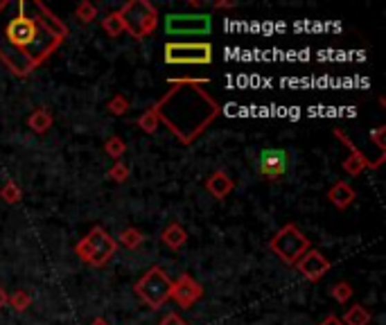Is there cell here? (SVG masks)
Returning <instances> with one entry per match:
<instances>
[{
    "label": "cell",
    "mask_w": 386,
    "mask_h": 325,
    "mask_svg": "<svg viewBox=\"0 0 386 325\" xmlns=\"http://www.w3.org/2000/svg\"><path fill=\"white\" fill-rule=\"evenodd\" d=\"M0 3V62L16 77H28L66 41L68 28L62 19L34 0Z\"/></svg>",
    "instance_id": "cell-1"
},
{
    "label": "cell",
    "mask_w": 386,
    "mask_h": 325,
    "mask_svg": "<svg viewBox=\"0 0 386 325\" xmlns=\"http://www.w3.org/2000/svg\"><path fill=\"white\" fill-rule=\"evenodd\" d=\"M151 106L183 145H192L221 113V106L201 86H174Z\"/></svg>",
    "instance_id": "cell-2"
},
{
    "label": "cell",
    "mask_w": 386,
    "mask_h": 325,
    "mask_svg": "<svg viewBox=\"0 0 386 325\" xmlns=\"http://www.w3.org/2000/svg\"><path fill=\"white\" fill-rule=\"evenodd\" d=\"M118 242L109 235L104 226H93L80 242L75 244V255L91 267H107L118 253Z\"/></svg>",
    "instance_id": "cell-3"
},
{
    "label": "cell",
    "mask_w": 386,
    "mask_h": 325,
    "mask_svg": "<svg viewBox=\"0 0 386 325\" xmlns=\"http://www.w3.org/2000/svg\"><path fill=\"white\" fill-rule=\"evenodd\" d=\"M122 19L125 32L131 34L136 41L147 39L158 28V10L149 0H129L118 10Z\"/></svg>",
    "instance_id": "cell-4"
},
{
    "label": "cell",
    "mask_w": 386,
    "mask_h": 325,
    "mask_svg": "<svg viewBox=\"0 0 386 325\" xmlns=\"http://www.w3.org/2000/svg\"><path fill=\"white\" fill-rule=\"evenodd\" d=\"M172 285H174V280H172L158 264H154V267H149L143 273V278L136 282L134 292L147 307L160 310V307L172 298Z\"/></svg>",
    "instance_id": "cell-5"
},
{
    "label": "cell",
    "mask_w": 386,
    "mask_h": 325,
    "mask_svg": "<svg viewBox=\"0 0 386 325\" xmlns=\"http://www.w3.org/2000/svg\"><path fill=\"white\" fill-rule=\"evenodd\" d=\"M310 249V239L296 224H285L269 239V251L285 264H289V267H294Z\"/></svg>",
    "instance_id": "cell-6"
},
{
    "label": "cell",
    "mask_w": 386,
    "mask_h": 325,
    "mask_svg": "<svg viewBox=\"0 0 386 325\" xmlns=\"http://www.w3.org/2000/svg\"><path fill=\"white\" fill-rule=\"evenodd\" d=\"M165 53V64L172 66H208L214 59V48L208 41H190V44H183V41H169L163 48Z\"/></svg>",
    "instance_id": "cell-7"
},
{
    "label": "cell",
    "mask_w": 386,
    "mask_h": 325,
    "mask_svg": "<svg viewBox=\"0 0 386 325\" xmlns=\"http://www.w3.org/2000/svg\"><path fill=\"white\" fill-rule=\"evenodd\" d=\"M167 37H208L212 32L210 14H167L163 19Z\"/></svg>",
    "instance_id": "cell-8"
},
{
    "label": "cell",
    "mask_w": 386,
    "mask_h": 325,
    "mask_svg": "<svg viewBox=\"0 0 386 325\" xmlns=\"http://www.w3.org/2000/svg\"><path fill=\"white\" fill-rule=\"evenodd\" d=\"M287 165H289V156L280 147H267L257 156V174L267 178V181H278V178L285 176Z\"/></svg>",
    "instance_id": "cell-9"
},
{
    "label": "cell",
    "mask_w": 386,
    "mask_h": 325,
    "mask_svg": "<svg viewBox=\"0 0 386 325\" xmlns=\"http://www.w3.org/2000/svg\"><path fill=\"white\" fill-rule=\"evenodd\" d=\"M332 133L337 136V138L343 142V147H346V149L350 151V156H348L346 160H343V165H341V167H343V172H346V174H350V176H359V174L364 172V169H377V167L382 165L380 160H371L362 149H357V145H355L353 140H350L348 136L343 133L341 129H334Z\"/></svg>",
    "instance_id": "cell-10"
},
{
    "label": "cell",
    "mask_w": 386,
    "mask_h": 325,
    "mask_svg": "<svg viewBox=\"0 0 386 325\" xmlns=\"http://www.w3.org/2000/svg\"><path fill=\"white\" fill-rule=\"evenodd\" d=\"M294 267L307 282H321L325 278V273L332 269V262L319 249H310Z\"/></svg>",
    "instance_id": "cell-11"
},
{
    "label": "cell",
    "mask_w": 386,
    "mask_h": 325,
    "mask_svg": "<svg viewBox=\"0 0 386 325\" xmlns=\"http://www.w3.org/2000/svg\"><path fill=\"white\" fill-rule=\"evenodd\" d=\"M172 298L178 303V307L190 310L194 303H199L203 298V287L190 276V273H181V276L174 280V285H172Z\"/></svg>",
    "instance_id": "cell-12"
},
{
    "label": "cell",
    "mask_w": 386,
    "mask_h": 325,
    "mask_svg": "<svg viewBox=\"0 0 386 325\" xmlns=\"http://www.w3.org/2000/svg\"><path fill=\"white\" fill-rule=\"evenodd\" d=\"M205 190H208L214 199L217 201H224L226 196L235 190V181L230 178L226 172H221V169H217V172H212L208 178H205Z\"/></svg>",
    "instance_id": "cell-13"
},
{
    "label": "cell",
    "mask_w": 386,
    "mask_h": 325,
    "mask_svg": "<svg viewBox=\"0 0 386 325\" xmlns=\"http://www.w3.org/2000/svg\"><path fill=\"white\" fill-rule=\"evenodd\" d=\"M328 199H330V203L334 208L346 210L355 203L357 192H355V187L350 183H346V181H334L332 187L328 190Z\"/></svg>",
    "instance_id": "cell-14"
},
{
    "label": "cell",
    "mask_w": 386,
    "mask_h": 325,
    "mask_svg": "<svg viewBox=\"0 0 386 325\" xmlns=\"http://www.w3.org/2000/svg\"><path fill=\"white\" fill-rule=\"evenodd\" d=\"M160 242L165 244L169 251H181L187 242V230L178 224V221H172V224L165 226V230L160 233Z\"/></svg>",
    "instance_id": "cell-15"
},
{
    "label": "cell",
    "mask_w": 386,
    "mask_h": 325,
    "mask_svg": "<svg viewBox=\"0 0 386 325\" xmlns=\"http://www.w3.org/2000/svg\"><path fill=\"white\" fill-rule=\"evenodd\" d=\"M55 124V118L53 113H50L48 109H34L32 113L28 115V127H30V131L32 133H37V136H43V133H48L50 131V127Z\"/></svg>",
    "instance_id": "cell-16"
},
{
    "label": "cell",
    "mask_w": 386,
    "mask_h": 325,
    "mask_svg": "<svg viewBox=\"0 0 386 325\" xmlns=\"http://www.w3.org/2000/svg\"><path fill=\"white\" fill-rule=\"evenodd\" d=\"M371 321H373V316L362 303H355L353 307H348L346 314L341 316L343 325H371Z\"/></svg>",
    "instance_id": "cell-17"
},
{
    "label": "cell",
    "mask_w": 386,
    "mask_h": 325,
    "mask_svg": "<svg viewBox=\"0 0 386 325\" xmlns=\"http://www.w3.org/2000/svg\"><path fill=\"white\" fill-rule=\"evenodd\" d=\"M143 242H145L143 230H140V228H134V226L125 228L122 233L118 235V246H125V249H129V251L140 249Z\"/></svg>",
    "instance_id": "cell-18"
},
{
    "label": "cell",
    "mask_w": 386,
    "mask_h": 325,
    "mask_svg": "<svg viewBox=\"0 0 386 325\" xmlns=\"http://www.w3.org/2000/svg\"><path fill=\"white\" fill-rule=\"evenodd\" d=\"M136 127H140V131L143 133H156V129L160 127V120H158V113H156V109L149 106L145 113L136 120Z\"/></svg>",
    "instance_id": "cell-19"
},
{
    "label": "cell",
    "mask_w": 386,
    "mask_h": 325,
    "mask_svg": "<svg viewBox=\"0 0 386 325\" xmlns=\"http://www.w3.org/2000/svg\"><path fill=\"white\" fill-rule=\"evenodd\" d=\"M7 305L12 307L14 312H25V310H30V305H32V296L25 292V289H16L14 294L7 296Z\"/></svg>",
    "instance_id": "cell-20"
},
{
    "label": "cell",
    "mask_w": 386,
    "mask_h": 325,
    "mask_svg": "<svg viewBox=\"0 0 386 325\" xmlns=\"http://www.w3.org/2000/svg\"><path fill=\"white\" fill-rule=\"evenodd\" d=\"M102 30H104L111 39L120 37V34H125V25H122V19H120L118 12H111L107 19H102Z\"/></svg>",
    "instance_id": "cell-21"
},
{
    "label": "cell",
    "mask_w": 386,
    "mask_h": 325,
    "mask_svg": "<svg viewBox=\"0 0 386 325\" xmlns=\"http://www.w3.org/2000/svg\"><path fill=\"white\" fill-rule=\"evenodd\" d=\"M0 199H3L5 203H19L23 199V190L19 187V183L12 181V178H7V183L0 187Z\"/></svg>",
    "instance_id": "cell-22"
},
{
    "label": "cell",
    "mask_w": 386,
    "mask_h": 325,
    "mask_svg": "<svg viewBox=\"0 0 386 325\" xmlns=\"http://www.w3.org/2000/svg\"><path fill=\"white\" fill-rule=\"evenodd\" d=\"M353 294H355V289H353V285H350V282H346V280H339L337 285H334L332 289H330V296L334 298V301L337 303H348L350 298H353Z\"/></svg>",
    "instance_id": "cell-23"
},
{
    "label": "cell",
    "mask_w": 386,
    "mask_h": 325,
    "mask_svg": "<svg viewBox=\"0 0 386 325\" xmlns=\"http://www.w3.org/2000/svg\"><path fill=\"white\" fill-rule=\"evenodd\" d=\"M104 151L113 160H122L125 151H127V145H125L122 138H120V136H111V138L107 140V145H104Z\"/></svg>",
    "instance_id": "cell-24"
},
{
    "label": "cell",
    "mask_w": 386,
    "mask_h": 325,
    "mask_svg": "<svg viewBox=\"0 0 386 325\" xmlns=\"http://www.w3.org/2000/svg\"><path fill=\"white\" fill-rule=\"evenodd\" d=\"M129 174H131V167L127 165L125 160H116L113 165H111V169L107 172V176L111 178V181H116V183H125Z\"/></svg>",
    "instance_id": "cell-25"
},
{
    "label": "cell",
    "mask_w": 386,
    "mask_h": 325,
    "mask_svg": "<svg viewBox=\"0 0 386 325\" xmlns=\"http://www.w3.org/2000/svg\"><path fill=\"white\" fill-rule=\"evenodd\" d=\"M75 16L80 19L82 23H93L98 19V7L91 3V0H84V3L77 5V10H75Z\"/></svg>",
    "instance_id": "cell-26"
},
{
    "label": "cell",
    "mask_w": 386,
    "mask_h": 325,
    "mask_svg": "<svg viewBox=\"0 0 386 325\" xmlns=\"http://www.w3.org/2000/svg\"><path fill=\"white\" fill-rule=\"evenodd\" d=\"M107 109H109V113H111V115L120 118V115H125L129 109H131V104H129V100H127L125 95H116L113 100H109Z\"/></svg>",
    "instance_id": "cell-27"
},
{
    "label": "cell",
    "mask_w": 386,
    "mask_h": 325,
    "mask_svg": "<svg viewBox=\"0 0 386 325\" xmlns=\"http://www.w3.org/2000/svg\"><path fill=\"white\" fill-rule=\"evenodd\" d=\"M169 86H203V84H210L208 77H199V80H192V77H174V80H167Z\"/></svg>",
    "instance_id": "cell-28"
},
{
    "label": "cell",
    "mask_w": 386,
    "mask_h": 325,
    "mask_svg": "<svg viewBox=\"0 0 386 325\" xmlns=\"http://www.w3.org/2000/svg\"><path fill=\"white\" fill-rule=\"evenodd\" d=\"M384 136H386V127H377V129L371 131V140L375 142V147L380 149V156H384Z\"/></svg>",
    "instance_id": "cell-29"
},
{
    "label": "cell",
    "mask_w": 386,
    "mask_h": 325,
    "mask_svg": "<svg viewBox=\"0 0 386 325\" xmlns=\"http://www.w3.org/2000/svg\"><path fill=\"white\" fill-rule=\"evenodd\" d=\"M158 325H187L183 319H181V316H178V314H174V312H172V314H167V316H163V319H160V323Z\"/></svg>",
    "instance_id": "cell-30"
},
{
    "label": "cell",
    "mask_w": 386,
    "mask_h": 325,
    "mask_svg": "<svg viewBox=\"0 0 386 325\" xmlns=\"http://www.w3.org/2000/svg\"><path fill=\"white\" fill-rule=\"evenodd\" d=\"M319 325H343L341 323V319H339V316H334V314H328V316H325V319L319 323Z\"/></svg>",
    "instance_id": "cell-31"
},
{
    "label": "cell",
    "mask_w": 386,
    "mask_h": 325,
    "mask_svg": "<svg viewBox=\"0 0 386 325\" xmlns=\"http://www.w3.org/2000/svg\"><path fill=\"white\" fill-rule=\"evenodd\" d=\"M230 7H235V3H230V0H217L214 3V10H230Z\"/></svg>",
    "instance_id": "cell-32"
},
{
    "label": "cell",
    "mask_w": 386,
    "mask_h": 325,
    "mask_svg": "<svg viewBox=\"0 0 386 325\" xmlns=\"http://www.w3.org/2000/svg\"><path fill=\"white\" fill-rule=\"evenodd\" d=\"M7 296H10V294H7L3 289V285H0V312H3V307L7 305Z\"/></svg>",
    "instance_id": "cell-33"
},
{
    "label": "cell",
    "mask_w": 386,
    "mask_h": 325,
    "mask_svg": "<svg viewBox=\"0 0 386 325\" xmlns=\"http://www.w3.org/2000/svg\"><path fill=\"white\" fill-rule=\"evenodd\" d=\"M89 325H111V323H109L107 319H102V316H98V319H93Z\"/></svg>",
    "instance_id": "cell-34"
}]
</instances>
